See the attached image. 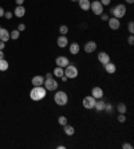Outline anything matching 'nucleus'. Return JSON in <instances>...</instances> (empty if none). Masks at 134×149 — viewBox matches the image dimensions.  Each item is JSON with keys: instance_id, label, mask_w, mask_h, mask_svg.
I'll return each mask as SVG.
<instances>
[{"instance_id": "a878e982", "label": "nucleus", "mask_w": 134, "mask_h": 149, "mask_svg": "<svg viewBox=\"0 0 134 149\" xmlns=\"http://www.w3.org/2000/svg\"><path fill=\"white\" fill-rule=\"evenodd\" d=\"M58 124L60 125V126H65L66 124H69V120H67L66 116H60V117L58 118Z\"/></svg>"}, {"instance_id": "ddd939ff", "label": "nucleus", "mask_w": 134, "mask_h": 149, "mask_svg": "<svg viewBox=\"0 0 134 149\" xmlns=\"http://www.w3.org/2000/svg\"><path fill=\"white\" fill-rule=\"evenodd\" d=\"M56 45H58V47H60V49L67 47V46H69V39H67V36H66V35H60V36L56 39Z\"/></svg>"}, {"instance_id": "39448f33", "label": "nucleus", "mask_w": 134, "mask_h": 149, "mask_svg": "<svg viewBox=\"0 0 134 149\" xmlns=\"http://www.w3.org/2000/svg\"><path fill=\"white\" fill-rule=\"evenodd\" d=\"M43 86L47 91H55L58 89V81L54 79V78H44V83H43Z\"/></svg>"}, {"instance_id": "4468645a", "label": "nucleus", "mask_w": 134, "mask_h": 149, "mask_svg": "<svg viewBox=\"0 0 134 149\" xmlns=\"http://www.w3.org/2000/svg\"><path fill=\"white\" fill-rule=\"evenodd\" d=\"M69 51H70V54H72V55L79 54V51H81V46H79V43H76V42L69 43Z\"/></svg>"}, {"instance_id": "79ce46f5", "label": "nucleus", "mask_w": 134, "mask_h": 149, "mask_svg": "<svg viewBox=\"0 0 134 149\" xmlns=\"http://www.w3.org/2000/svg\"><path fill=\"white\" fill-rule=\"evenodd\" d=\"M52 77H54V75H52L51 73H47V74H46V77H44V78H52Z\"/></svg>"}, {"instance_id": "37998d69", "label": "nucleus", "mask_w": 134, "mask_h": 149, "mask_svg": "<svg viewBox=\"0 0 134 149\" xmlns=\"http://www.w3.org/2000/svg\"><path fill=\"white\" fill-rule=\"evenodd\" d=\"M125 1H126L127 4H133L134 3V0H125Z\"/></svg>"}, {"instance_id": "c85d7f7f", "label": "nucleus", "mask_w": 134, "mask_h": 149, "mask_svg": "<svg viewBox=\"0 0 134 149\" xmlns=\"http://www.w3.org/2000/svg\"><path fill=\"white\" fill-rule=\"evenodd\" d=\"M105 111L111 113V111H113V105H111V104H106V105H105Z\"/></svg>"}, {"instance_id": "393cba45", "label": "nucleus", "mask_w": 134, "mask_h": 149, "mask_svg": "<svg viewBox=\"0 0 134 149\" xmlns=\"http://www.w3.org/2000/svg\"><path fill=\"white\" fill-rule=\"evenodd\" d=\"M19 36H20V31H19L17 28L10 32V39H12V40H17V39H19Z\"/></svg>"}, {"instance_id": "c03bdc74", "label": "nucleus", "mask_w": 134, "mask_h": 149, "mask_svg": "<svg viewBox=\"0 0 134 149\" xmlns=\"http://www.w3.org/2000/svg\"><path fill=\"white\" fill-rule=\"evenodd\" d=\"M71 1H78V0H71Z\"/></svg>"}, {"instance_id": "423d86ee", "label": "nucleus", "mask_w": 134, "mask_h": 149, "mask_svg": "<svg viewBox=\"0 0 134 149\" xmlns=\"http://www.w3.org/2000/svg\"><path fill=\"white\" fill-rule=\"evenodd\" d=\"M90 10L93 11L94 15H98V16H99L103 12V6L101 4L99 0H94V1H91V4H90Z\"/></svg>"}, {"instance_id": "2f4dec72", "label": "nucleus", "mask_w": 134, "mask_h": 149, "mask_svg": "<svg viewBox=\"0 0 134 149\" xmlns=\"http://www.w3.org/2000/svg\"><path fill=\"white\" fill-rule=\"evenodd\" d=\"M118 121H119V122H125V121H126V116H125V114H121V113H119V116H118Z\"/></svg>"}, {"instance_id": "20e7f679", "label": "nucleus", "mask_w": 134, "mask_h": 149, "mask_svg": "<svg viewBox=\"0 0 134 149\" xmlns=\"http://www.w3.org/2000/svg\"><path fill=\"white\" fill-rule=\"evenodd\" d=\"M78 74H79V70L75 65L70 63V65H67V66L65 67V75L69 79H75L76 77H78Z\"/></svg>"}, {"instance_id": "7ed1b4c3", "label": "nucleus", "mask_w": 134, "mask_h": 149, "mask_svg": "<svg viewBox=\"0 0 134 149\" xmlns=\"http://www.w3.org/2000/svg\"><path fill=\"white\" fill-rule=\"evenodd\" d=\"M126 6L125 4H117L115 7H113L110 10L111 15H113L114 17H117V19H122V17L126 15Z\"/></svg>"}, {"instance_id": "b1692460", "label": "nucleus", "mask_w": 134, "mask_h": 149, "mask_svg": "<svg viewBox=\"0 0 134 149\" xmlns=\"http://www.w3.org/2000/svg\"><path fill=\"white\" fill-rule=\"evenodd\" d=\"M10 65H8V61L6 59H0V71H7Z\"/></svg>"}, {"instance_id": "6ab92c4d", "label": "nucleus", "mask_w": 134, "mask_h": 149, "mask_svg": "<svg viewBox=\"0 0 134 149\" xmlns=\"http://www.w3.org/2000/svg\"><path fill=\"white\" fill-rule=\"evenodd\" d=\"M105 105H106V102L101 98V100H97L95 101V105H94V109H95L97 111H103L105 110Z\"/></svg>"}, {"instance_id": "2eb2a0df", "label": "nucleus", "mask_w": 134, "mask_h": 149, "mask_svg": "<svg viewBox=\"0 0 134 149\" xmlns=\"http://www.w3.org/2000/svg\"><path fill=\"white\" fill-rule=\"evenodd\" d=\"M31 83H32V86H43V83H44V77H42V75L32 77Z\"/></svg>"}, {"instance_id": "dca6fc26", "label": "nucleus", "mask_w": 134, "mask_h": 149, "mask_svg": "<svg viewBox=\"0 0 134 149\" xmlns=\"http://www.w3.org/2000/svg\"><path fill=\"white\" fill-rule=\"evenodd\" d=\"M103 67H105V71H106L107 74H114L117 71V66H115V63H113V62H109V63H106V65H103Z\"/></svg>"}, {"instance_id": "ea45409f", "label": "nucleus", "mask_w": 134, "mask_h": 149, "mask_svg": "<svg viewBox=\"0 0 134 149\" xmlns=\"http://www.w3.org/2000/svg\"><path fill=\"white\" fill-rule=\"evenodd\" d=\"M4 47H6V43L0 40V50H4Z\"/></svg>"}, {"instance_id": "c756f323", "label": "nucleus", "mask_w": 134, "mask_h": 149, "mask_svg": "<svg viewBox=\"0 0 134 149\" xmlns=\"http://www.w3.org/2000/svg\"><path fill=\"white\" fill-rule=\"evenodd\" d=\"M99 16H101V19H102L103 22H107V20H109V15L105 14V12H102V14H101Z\"/></svg>"}, {"instance_id": "aec40b11", "label": "nucleus", "mask_w": 134, "mask_h": 149, "mask_svg": "<svg viewBox=\"0 0 134 149\" xmlns=\"http://www.w3.org/2000/svg\"><path fill=\"white\" fill-rule=\"evenodd\" d=\"M78 4H79V8H81V10L89 11L91 1H90V0H78Z\"/></svg>"}, {"instance_id": "cd10ccee", "label": "nucleus", "mask_w": 134, "mask_h": 149, "mask_svg": "<svg viewBox=\"0 0 134 149\" xmlns=\"http://www.w3.org/2000/svg\"><path fill=\"white\" fill-rule=\"evenodd\" d=\"M127 31L130 32V34H134V22H129V24H127Z\"/></svg>"}, {"instance_id": "f3484780", "label": "nucleus", "mask_w": 134, "mask_h": 149, "mask_svg": "<svg viewBox=\"0 0 134 149\" xmlns=\"http://www.w3.org/2000/svg\"><path fill=\"white\" fill-rule=\"evenodd\" d=\"M26 15V8L23 6H16V8L14 10V16L16 17H23Z\"/></svg>"}, {"instance_id": "412c9836", "label": "nucleus", "mask_w": 134, "mask_h": 149, "mask_svg": "<svg viewBox=\"0 0 134 149\" xmlns=\"http://www.w3.org/2000/svg\"><path fill=\"white\" fill-rule=\"evenodd\" d=\"M63 132H65L67 136H74V133H75V128H74L72 125L66 124L65 126H63Z\"/></svg>"}, {"instance_id": "a211bd4d", "label": "nucleus", "mask_w": 134, "mask_h": 149, "mask_svg": "<svg viewBox=\"0 0 134 149\" xmlns=\"http://www.w3.org/2000/svg\"><path fill=\"white\" fill-rule=\"evenodd\" d=\"M0 40L1 42H8L10 40V32H8V30H6V28H0Z\"/></svg>"}, {"instance_id": "6e6552de", "label": "nucleus", "mask_w": 134, "mask_h": 149, "mask_svg": "<svg viewBox=\"0 0 134 149\" xmlns=\"http://www.w3.org/2000/svg\"><path fill=\"white\" fill-rule=\"evenodd\" d=\"M83 50H85V52H87V54H93L97 50V43L94 40H89L87 43H85Z\"/></svg>"}, {"instance_id": "f704fd0d", "label": "nucleus", "mask_w": 134, "mask_h": 149, "mask_svg": "<svg viewBox=\"0 0 134 149\" xmlns=\"http://www.w3.org/2000/svg\"><path fill=\"white\" fill-rule=\"evenodd\" d=\"M127 43H129V45H130V46L134 43V36H133V34H130V36L127 38Z\"/></svg>"}, {"instance_id": "f03ea898", "label": "nucleus", "mask_w": 134, "mask_h": 149, "mask_svg": "<svg viewBox=\"0 0 134 149\" xmlns=\"http://www.w3.org/2000/svg\"><path fill=\"white\" fill-rule=\"evenodd\" d=\"M54 101H55V104L58 105V106H65V105H67V102H69V95H67V93L63 90H59L55 93V95H54Z\"/></svg>"}, {"instance_id": "58836bf2", "label": "nucleus", "mask_w": 134, "mask_h": 149, "mask_svg": "<svg viewBox=\"0 0 134 149\" xmlns=\"http://www.w3.org/2000/svg\"><path fill=\"white\" fill-rule=\"evenodd\" d=\"M4 12H6V11H4V8L0 7V17H4Z\"/></svg>"}, {"instance_id": "a19ab883", "label": "nucleus", "mask_w": 134, "mask_h": 149, "mask_svg": "<svg viewBox=\"0 0 134 149\" xmlns=\"http://www.w3.org/2000/svg\"><path fill=\"white\" fill-rule=\"evenodd\" d=\"M4 55H6V54L3 52V50H0V59H4Z\"/></svg>"}, {"instance_id": "9b49d317", "label": "nucleus", "mask_w": 134, "mask_h": 149, "mask_svg": "<svg viewBox=\"0 0 134 149\" xmlns=\"http://www.w3.org/2000/svg\"><path fill=\"white\" fill-rule=\"evenodd\" d=\"M91 95H93L95 100H101V98H103V95H105L103 89L102 87H99V86L93 87V90H91Z\"/></svg>"}, {"instance_id": "a18cd8bd", "label": "nucleus", "mask_w": 134, "mask_h": 149, "mask_svg": "<svg viewBox=\"0 0 134 149\" xmlns=\"http://www.w3.org/2000/svg\"><path fill=\"white\" fill-rule=\"evenodd\" d=\"M0 28H1V27H0Z\"/></svg>"}, {"instance_id": "473e14b6", "label": "nucleus", "mask_w": 134, "mask_h": 149, "mask_svg": "<svg viewBox=\"0 0 134 149\" xmlns=\"http://www.w3.org/2000/svg\"><path fill=\"white\" fill-rule=\"evenodd\" d=\"M122 148L124 149H133V145L129 144V142H124V144H122Z\"/></svg>"}, {"instance_id": "9d476101", "label": "nucleus", "mask_w": 134, "mask_h": 149, "mask_svg": "<svg viewBox=\"0 0 134 149\" xmlns=\"http://www.w3.org/2000/svg\"><path fill=\"white\" fill-rule=\"evenodd\" d=\"M55 65L59 67H63L65 69L67 65H70V59L67 58V56H58V58L55 59Z\"/></svg>"}, {"instance_id": "4c0bfd02", "label": "nucleus", "mask_w": 134, "mask_h": 149, "mask_svg": "<svg viewBox=\"0 0 134 149\" xmlns=\"http://www.w3.org/2000/svg\"><path fill=\"white\" fill-rule=\"evenodd\" d=\"M60 79H62V82H67V81H69V78H67V77H66L65 74H63V75L60 77Z\"/></svg>"}, {"instance_id": "f257e3e1", "label": "nucleus", "mask_w": 134, "mask_h": 149, "mask_svg": "<svg viewBox=\"0 0 134 149\" xmlns=\"http://www.w3.org/2000/svg\"><path fill=\"white\" fill-rule=\"evenodd\" d=\"M47 90L44 89V86H34L30 90V98L32 101H42L46 98Z\"/></svg>"}, {"instance_id": "1a4fd4ad", "label": "nucleus", "mask_w": 134, "mask_h": 149, "mask_svg": "<svg viewBox=\"0 0 134 149\" xmlns=\"http://www.w3.org/2000/svg\"><path fill=\"white\" fill-rule=\"evenodd\" d=\"M107 23H109V27L111 28V30H118V28L121 27V20L119 19H117V17H114V16H111V17H109V20H107Z\"/></svg>"}, {"instance_id": "5701e85b", "label": "nucleus", "mask_w": 134, "mask_h": 149, "mask_svg": "<svg viewBox=\"0 0 134 149\" xmlns=\"http://www.w3.org/2000/svg\"><path fill=\"white\" fill-rule=\"evenodd\" d=\"M118 110V113H121V114H126V111H127V108H126V105L122 104V102H119V104L117 105V108H115Z\"/></svg>"}, {"instance_id": "bb28decb", "label": "nucleus", "mask_w": 134, "mask_h": 149, "mask_svg": "<svg viewBox=\"0 0 134 149\" xmlns=\"http://www.w3.org/2000/svg\"><path fill=\"white\" fill-rule=\"evenodd\" d=\"M59 32H60V35H67L69 34V27L66 24H62L59 27Z\"/></svg>"}, {"instance_id": "0eeeda50", "label": "nucleus", "mask_w": 134, "mask_h": 149, "mask_svg": "<svg viewBox=\"0 0 134 149\" xmlns=\"http://www.w3.org/2000/svg\"><path fill=\"white\" fill-rule=\"evenodd\" d=\"M95 98L93 97V95H86V97L83 98L82 101V105L83 108L87 109V110H91V109H94V105H95Z\"/></svg>"}, {"instance_id": "e433bc0d", "label": "nucleus", "mask_w": 134, "mask_h": 149, "mask_svg": "<svg viewBox=\"0 0 134 149\" xmlns=\"http://www.w3.org/2000/svg\"><path fill=\"white\" fill-rule=\"evenodd\" d=\"M15 3H16V6H23L24 0H15Z\"/></svg>"}, {"instance_id": "f8f14e48", "label": "nucleus", "mask_w": 134, "mask_h": 149, "mask_svg": "<svg viewBox=\"0 0 134 149\" xmlns=\"http://www.w3.org/2000/svg\"><path fill=\"white\" fill-rule=\"evenodd\" d=\"M98 62H99L101 65H106V63L110 62V55L105 51H101L99 54H98Z\"/></svg>"}, {"instance_id": "c9c22d12", "label": "nucleus", "mask_w": 134, "mask_h": 149, "mask_svg": "<svg viewBox=\"0 0 134 149\" xmlns=\"http://www.w3.org/2000/svg\"><path fill=\"white\" fill-rule=\"evenodd\" d=\"M17 30H19V31H24V30H26V24H24V23H20V24L17 26Z\"/></svg>"}, {"instance_id": "72a5a7b5", "label": "nucleus", "mask_w": 134, "mask_h": 149, "mask_svg": "<svg viewBox=\"0 0 134 149\" xmlns=\"http://www.w3.org/2000/svg\"><path fill=\"white\" fill-rule=\"evenodd\" d=\"M99 1L103 7H105V6H110V3H111V0H99Z\"/></svg>"}, {"instance_id": "4be33fe9", "label": "nucleus", "mask_w": 134, "mask_h": 149, "mask_svg": "<svg viewBox=\"0 0 134 149\" xmlns=\"http://www.w3.org/2000/svg\"><path fill=\"white\" fill-rule=\"evenodd\" d=\"M63 74H65V69H63V67H59V66H56L55 69H54V71H52V75L56 77V78H60Z\"/></svg>"}, {"instance_id": "7c9ffc66", "label": "nucleus", "mask_w": 134, "mask_h": 149, "mask_svg": "<svg viewBox=\"0 0 134 149\" xmlns=\"http://www.w3.org/2000/svg\"><path fill=\"white\" fill-rule=\"evenodd\" d=\"M14 16V12H10V11H6V12H4V17H6V19H11V17Z\"/></svg>"}]
</instances>
